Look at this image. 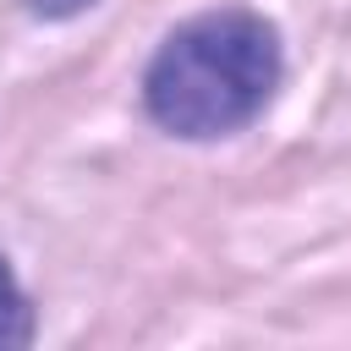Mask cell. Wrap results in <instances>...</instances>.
Wrapping results in <instances>:
<instances>
[{"label": "cell", "instance_id": "obj_1", "mask_svg": "<svg viewBox=\"0 0 351 351\" xmlns=\"http://www.w3.org/2000/svg\"><path fill=\"white\" fill-rule=\"evenodd\" d=\"M280 82V38L252 11H208L181 22L148 77V115L176 137H225L247 126Z\"/></svg>", "mask_w": 351, "mask_h": 351}, {"label": "cell", "instance_id": "obj_2", "mask_svg": "<svg viewBox=\"0 0 351 351\" xmlns=\"http://www.w3.org/2000/svg\"><path fill=\"white\" fill-rule=\"evenodd\" d=\"M27 340H33V313H27V296L11 263L0 258V346H27Z\"/></svg>", "mask_w": 351, "mask_h": 351}, {"label": "cell", "instance_id": "obj_3", "mask_svg": "<svg viewBox=\"0 0 351 351\" xmlns=\"http://www.w3.org/2000/svg\"><path fill=\"white\" fill-rule=\"evenodd\" d=\"M38 16H71V11H82L88 0H27Z\"/></svg>", "mask_w": 351, "mask_h": 351}]
</instances>
